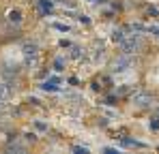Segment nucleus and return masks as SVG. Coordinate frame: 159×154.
Here are the masks:
<instances>
[{
	"instance_id": "1",
	"label": "nucleus",
	"mask_w": 159,
	"mask_h": 154,
	"mask_svg": "<svg viewBox=\"0 0 159 154\" xmlns=\"http://www.w3.org/2000/svg\"><path fill=\"white\" fill-rule=\"evenodd\" d=\"M129 101H131L135 107H140V109H155L157 103H159L157 96H155L153 92H146V90H138V92H133Z\"/></svg>"
},
{
	"instance_id": "2",
	"label": "nucleus",
	"mask_w": 159,
	"mask_h": 154,
	"mask_svg": "<svg viewBox=\"0 0 159 154\" xmlns=\"http://www.w3.org/2000/svg\"><path fill=\"white\" fill-rule=\"evenodd\" d=\"M54 71H65V60H62L60 56L54 58Z\"/></svg>"
},
{
	"instance_id": "3",
	"label": "nucleus",
	"mask_w": 159,
	"mask_h": 154,
	"mask_svg": "<svg viewBox=\"0 0 159 154\" xmlns=\"http://www.w3.org/2000/svg\"><path fill=\"white\" fill-rule=\"evenodd\" d=\"M144 13H146V15H151L153 19L159 17V9H157V6H153V4H151V6H146V11H144Z\"/></svg>"
}]
</instances>
